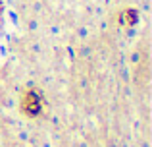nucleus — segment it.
<instances>
[{
  "instance_id": "obj_1",
  "label": "nucleus",
  "mask_w": 152,
  "mask_h": 147,
  "mask_svg": "<svg viewBox=\"0 0 152 147\" xmlns=\"http://www.w3.org/2000/svg\"><path fill=\"white\" fill-rule=\"evenodd\" d=\"M21 110L27 116H39L42 110V99L35 89H29L21 99Z\"/></svg>"
},
{
  "instance_id": "obj_2",
  "label": "nucleus",
  "mask_w": 152,
  "mask_h": 147,
  "mask_svg": "<svg viewBox=\"0 0 152 147\" xmlns=\"http://www.w3.org/2000/svg\"><path fill=\"white\" fill-rule=\"evenodd\" d=\"M119 21L123 23V25H127V27H131V25H135V23L139 21V14L135 10H125V12H121V16H119Z\"/></svg>"
}]
</instances>
